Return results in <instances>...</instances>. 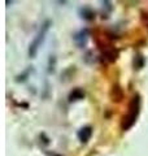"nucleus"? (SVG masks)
<instances>
[{"mask_svg":"<svg viewBox=\"0 0 148 156\" xmlns=\"http://www.w3.org/2000/svg\"><path fill=\"white\" fill-rule=\"evenodd\" d=\"M139 109H140V99L139 96L135 95L132 98L131 103L129 105V112H127V115L123 117V121H122V129L123 130H127L130 129L134 122L136 121V117L139 115Z\"/></svg>","mask_w":148,"mask_h":156,"instance_id":"1","label":"nucleus"},{"mask_svg":"<svg viewBox=\"0 0 148 156\" xmlns=\"http://www.w3.org/2000/svg\"><path fill=\"white\" fill-rule=\"evenodd\" d=\"M91 134H92V130H91V128H83L79 133H78V138L81 139V142H87L88 139H90V136H91Z\"/></svg>","mask_w":148,"mask_h":156,"instance_id":"2","label":"nucleus"},{"mask_svg":"<svg viewBox=\"0 0 148 156\" xmlns=\"http://www.w3.org/2000/svg\"><path fill=\"white\" fill-rule=\"evenodd\" d=\"M83 98V92L81 90H76L74 94L70 95V100H78V99H82Z\"/></svg>","mask_w":148,"mask_h":156,"instance_id":"3","label":"nucleus"}]
</instances>
